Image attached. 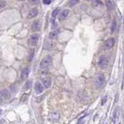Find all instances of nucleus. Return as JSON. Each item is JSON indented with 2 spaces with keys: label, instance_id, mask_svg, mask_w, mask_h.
<instances>
[{
  "label": "nucleus",
  "instance_id": "nucleus-14",
  "mask_svg": "<svg viewBox=\"0 0 124 124\" xmlns=\"http://www.w3.org/2000/svg\"><path fill=\"white\" fill-rule=\"evenodd\" d=\"M28 74H29V69L28 68L23 69V71H22V73H21V77H20L22 80H25V79L28 78Z\"/></svg>",
  "mask_w": 124,
  "mask_h": 124
},
{
  "label": "nucleus",
  "instance_id": "nucleus-18",
  "mask_svg": "<svg viewBox=\"0 0 124 124\" xmlns=\"http://www.w3.org/2000/svg\"><path fill=\"white\" fill-rule=\"evenodd\" d=\"M60 11H61L60 8H56L53 12H52V17H53V19H55L56 17H57L59 13H60Z\"/></svg>",
  "mask_w": 124,
  "mask_h": 124
},
{
  "label": "nucleus",
  "instance_id": "nucleus-5",
  "mask_svg": "<svg viewBox=\"0 0 124 124\" xmlns=\"http://www.w3.org/2000/svg\"><path fill=\"white\" fill-rule=\"evenodd\" d=\"M115 44V39L114 38H109L105 41L104 43V48L108 50V49H110Z\"/></svg>",
  "mask_w": 124,
  "mask_h": 124
},
{
  "label": "nucleus",
  "instance_id": "nucleus-24",
  "mask_svg": "<svg viewBox=\"0 0 124 124\" xmlns=\"http://www.w3.org/2000/svg\"><path fill=\"white\" fill-rule=\"evenodd\" d=\"M29 2L31 5H37L39 3V0H29Z\"/></svg>",
  "mask_w": 124,
  "mask_h": 124
},
{
  "label": "nucleus",
  "instance_id": "nucleus-23",
  "mask_svg": "<svg viewBox=\"0 0 124 124\" xmlns=\"http://www.w3.org/2000/svg\"><path fill=\"white\" fill-rule=\"evenodd\" d=\"M6 2L4 1V0H0V10L2 9L3 7L6 6Z\"/></svg>",
  "mask_w": 124,
  "mask_h": 124
},
{
  "label": "nucleus",
  "instance_id": "nucleus-12",
  "mask_svg": "<svg viewBox=\"0 0 124 124\" xmlns=\"http://www.w3.org/2000/svg\"><path fill=\"white\" fill-rule=\"evenodd\" d=\"M38 13H39V11L37 8H33L31 9L29 13L28 14V19H32L34 17H36L38 16Z\"/></svg>",
  "mask_w": 124,
  "mask_h": 124
},
{
  "label": "nucleus",
  "instance_id": "nucleus-8",
  "mask_svg": "<svg viewBox=\"0 0 124 124\" xmlns=\"http://www.w3.org/2000/svg\"><path fill=\"white\" fill-rule=\"evenodd\" d=\"M42 83H43V86H44V88L48 89L51 86V85H52V80H51L50 78H48V77H46V78H44L42 79Z\"/></svg>",
  "mask_w": 124,
  "mask_h": 124
},
{
  "label": "nucleus",
  "instance_id": "nucleus-22",
  "mask_svg": "<svg viewBox=\"0 0 124 124\" xmlns=\"http://www.w3.org/2000/svg\"><path fill=\"white\" fill-rule=\"evenodd\" d=\"M28 94L24 93L23 95L20 98V101H27V99H28Z\"/></svg>",
  "mask_w": 124,
  "mask_h": 124
},
{
  "label": "nucleus",
  "instance_id": "nucleus-16",
  "mask_svg": "<svg viewBox=\"0 0 124 124\" xmlns=\"http://www.w3.org/2000/svg\"><path fill=\"white\" fill-rule=\"evenodd\" d=\"M106 7H107L109 11H111V10L115 8V3H114L112 0H106Z\"/></svg>",
  "mask_w": 124,
  "mask_h": 124
},
{
  "label": "nucleus",
  "instance_id": "nucleus-25",
  "mask_svg": "<svg viewBox=\"0 0 124 124\" xmlns=\"http://www.w3.org/2000/svg\"><path fill=\"white\" fill-rule=\"evenodd\" d=\"M43 2H44V4L48 5V4H50V3H51L52 0H43Z\"/></svg>",
  "mask_w": 124,
  "mask_h": 124
},
{
  "label": "nucleus",
  "instance_id": "nucleus-20",
  "mask_svg": "<svg viewBox=\"0 0 124 124\" xmlns=\"http://www.w3.org/2000/svg\"><path fill=\"white\" fill-rule=\"evenodd\" d=\"M79 2V0H69V7H73L77 5Z\"/></svg>",
  "mask_w": 124,
  "mask_h": 124
},
{
  "label": "nucleus",
  "instance_id": "nucleus-2",
  "mask_svg": "<svg viewBox=\"0 0 124 124\" xmlns=\"http://www.w3.org/2000/svg\"><path fill=\"white\" fill-rule=\"evenodd\" d=\"M94 83H95V86L97 89H101L104 85V84H105V78H104L102 73H98L96 76Z\"/></svg>",
  "mask_w": 124,
  "mask_h": 124
},
{
  "label": "nucleus",
  "instance_id": "nucleus-17",
  "mask_svg": "<svg viewBox=\"0 0 124 124\" xmlns=\"http://www.w3.org/2000/svg\"><path fill=\"white\" fill-rule=\"evenodd\" d=\"M54 46L53 43H52V42H49V41H46L45 44H44V48L46 49V50H52Z\"/></svg>",
  "mask_w": 124,
  "mask_h": 124
},
{
  "label": "nucleus",
  "instance_id": "nucleus-10",
  "mask_svg": "<svg viewBox=\"0 0 124 124\" xmlns=\"http://www.w3.org/2000/svg\"><path fill=\"white\" fill-rule=\"evenodd\" d=\"M35 90L36 92L38 93V94H40L44 92V86L43 85L39 82V81H36V84H35Z\"/></svg>",
  "mask_w": 124,
  "mask_h": 124
},
{
  "label": "nucleus",
  "instance_id": "nucleus-28",
  "mask_svg": "<svg viewBox=\"0 0 124 124\" xmlns=\"http://www.w3.org/2000/svg\"><path fill=\"white\" fill-rule=\"evenodd\" d=\"M2 110H0V115L2 114Z\"/></svg>",
  "mask_w": 124,
  "mask_h": 124
},
{
  "label": "nucleus",
  "instance_id": "nucleus-1",
  "mask_svg": "<svg viewBox=\"0 0 124 124\" xmlns=\"http://www.w3.org/2000/svg\"><path fill=\"white\" fill-rule=\"evenodd\" d=\"M52 61H53V58L50 55H47L44 57L42 59V61H40V64H39V68L42 69H45L48 67L50 66V64H52Z\"/></svg>",
  "mask_w": 124,
  "mask_h": 124
},
{
  "label": "nucleus",
  "instance_id": "nucleus-13",
  "mask_svg": "<svg viewBox=\"0 0 124 124\" xmlns=\"http://www.w3.org/2000/svg\"><path fill=\"white\" fill-rule=\"evenodd\" d=\"M59 34H60V29H56L53 30V31H51L49 33V39H55L58 37Z\"/></svg>",
  "mask_w": 124,
  "mask_h": 124
},
{
  "label": "nucleus",
  "instance_id": "nucleus-9",
  "mask_svg": "<svg viewBox=\"0 0 124 124\" xmlns=\"http://www.w3.org/2000/svg\"><path fill=\"white\" fill-rule=\"evenodd\" d=\"M61 118V115L58 112H52L49 115V119H50L52 122H56L60 119Z\"/></svg>",
  "mask_w": 124,
  "mask_h": 124
},
{
  "label": "nucleus",
  "instance_id": "nucleus-11",
  "mask_svg": "<svg viewBox=\"0 0 124 124\" xmlns=\"http://www.w3.org/2000/svg\"><path fill=\"white\" fill-rule=\"evenodd\" d=\"M31 31H39V29H40V22H39V20H35L31 24Z\"/></svg>",
  "mask_w": 124,
  "mask_h": 124
},
{
  "label": "nucleus",
  "instance_id": "nucleus-27",
  "mask_svg": "<svg viewBox=\"0 0 124 124\" xmlns=\"http://www.w3.org/2000/svg\"><path fill=\"white\" fill-rule=\"evenodd\" d=\"M106 99H107V97H105V98H103V100H102V101H101V105H104V103H105L106 102Z\"/></svg>",
  "mask_w": 124,
  "mask_h": 124
},
{
  "label": "nucleus",
  "instance_id": "nucleus-31",
  "mask_svg": "<svg viewBox=\"0 0 124 124\" xmlns=\"http://www.w3.org/2000/svg\"><path fill=\"white\" fill-rule=\"evenodd\" d=\"M86 1H91V0H86Z\"/></svg>",
  "mask_w": 124,
  "mask_h": 124
},
{
  "label": "nucleus",
  "instance_id": "nucleus-21",
  "mask_svg": "<svg viewBox=\"0 0 124 124\" xmlns=\"http://www.w3.org/2000/svg\"><path fill=\"white\" fill-rule=\"evenodd\" d=\"M115 29H116V22L115 21H113V23H111V27H110V31H111V32L115 31Z\"/></svg>",
  "mask_w": 124,
  "mask_h": 124
},
{
  "label": "nucleus",
  "instance_id": "nucleus-30",
  "mask_svg": "<svg viewBox=\"0 0 124 124\" xmlns=\"http://www.w3.org/2000/svg\"><path fill=\"white\" fill-rule=\"evenodd\" d=\"M1 101H2V100H1V99H0V103H1Z\"/></svg>",
  "mask_w": 124,
  "mask_h": 124
},
{
  "label": "nucleus",
  "instance_id": "nucleus-26",
  "mask_svg": "<svg viewBox=\"0 0 124 124\" xmlns=\"http://www.w3.org/2000/svg\"><path fill=\"white\" fill-rule=\"evenodd\" d=\"M84 123H85V120H84L83 118H81V119L78 121V123L77 124H84Z\"/></svg>",
  "mask_w": 124,
  "mask_h": 124
},
{
  "label": "nucleus",
  "instance_id": "nucleus-15",
  "mask_svg": "<svg viewBox=\"0 0 124 124\" xmlns=\"http://www.w3.org/2000/svg\"><path fill=\"white\" fill-rule=\"evenodd\" d=\"M92 5L93 7H96V8H100L103 6V3L101 0H93Z\"/></svg>",
  "mask_w": 124,
  "mask_h": 124
},
{
  "label": "nucleus",
  "instance_id": "nucleus-6",
  "mask_svg": "<svg viewBox=\"0 0 124 124\" xmlns=\"http://www.w3.org/2000/svg\"><path fill=\"white\" fill-rule=\"evenodd\" d=\"M11 98V94L7 90H0V99L2 100H6V99H9Z\"/></svg>",
  "mask_w": 124,
  "mask_h": 124
},
{
  "label": "nucleus",
  "instance_id": "nucleus-7",
  "mask_svg": "<svg viewBox=\"0 0 124 124\" xmlns=\"http://www.w3.org/2000/svg\"><path fill=\"white\" fill-rule=\"evenodd\" d=\"M59 20L60 21H63L67 17H68L69 14V11L68 9H64L63 11H61V13H59Z\"/></svg>",
  "mask_w": 124,
  "mask_h": 124
},
{
  "label": "nucleus",
  "instance_id": "nucleus-3",
  "mask_svg": "<svg viewBox=\"0 0 124 124\" xmlns=\"http://www.w3.org/2000/svg\"><path fill=\"white\" fill-rule=\"evenodd\" d=\"M98 66L100 67L101 69H105L106 67H107V64H108V61L107 59L105 56H101L99 57V60H98Z\"/></svg>",
  "mask_w": 124,
  "mask_h": 124
},
{
  "label": "nucleus",
  "instance_id": "nucleus-29",
  "mask_svg": "<svg viewBox=\"0 0 124 124\" xmlns=\"http://www.w3.org/2000/svg\"><path fill=\"white\" fill-rule=\"evenodd\" d=\"M17 1H20L21 2V1H24V0H17Z\"/></svg>",
  "mask_w": 124,
  "mask_h": 124
},
{
  "label": "nucleus",
  "instance_id": "nucleus-4",
  "mask_svg": "<svg viewBox=\"0 0 124 124\" xmlns=\"http://www.w3.org/2000/svg\"><path fill=\"white\" fill-rule=\"evenodd\" d=\"M38 39H39V37H38V35L37 34L31 35L28 39V44L31 46H36L37 43H38Z\"/></svg>",
  "mask_w": 124,
  "mask_h": 124
},
{
  "label": "nucleus",
  "instance_id": "nucleus-19",
  "mask_svg": "<svg viewBox=\"0 0 124 124\" xmlns=\"http://www.w3.org/2000/svg\"><path fill=\"white\" fill-rule=\"evenodd\" d=\"M31 87V82L30 81H28L27 82L25 83V85H23V90H29Z\"/></svg>",
  "mask_w": 124,
  "mask_h": 124
}]
</instances>
